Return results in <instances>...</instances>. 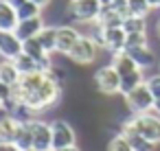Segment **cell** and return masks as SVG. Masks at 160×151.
I'll return each mask as SVG.
<instances>
[{
    "label": "cell",
    "instance_id": "16",
    "mask_svg": "<svg viewBox=\"0 0 160 151\" xmlns=\"http://www.w3.org/2000/svg\"><path fill=\"white\" fill-rule=\"evenodd\" d=\"M20 151H33V127H31V118H24L18 131V138L13 142Z\"/></svg>",
    "mask_w": 160,
    "mask_h": 151
},
{
    "label": "cell",
    "instance_id": "25",
    "mask_svg": "<svg viewBox=\"0 0 160 151\" xmlns=\"http://www.w3.org/2000/svg\"><path fill=\"white\" fill-rule=\"evenodd\" d=\"M108 151H134V147H132V142H129V138L121 131V134H116L112 140H110V144H108Z\"/></svg>",
    "mask_w": 160,
    "mask_h": 151
},
{
    "label": "cell",
    "instance_id": "33",
    "mask_svg": "<svg viewBox=\"0 0 160 151\" xmlns=\"http://www.w3.org/2000/svg\"><path fill=\"white\" fill-rule=\"evenodd\" d=\"M153 114L160 116V99H156V103H153Z\"/></svg>",
    "mask_w": 160,
    "mask_h": 151
},
{
    "label": "cell",
    "instance_id": "22",
    "mask_svg": "<svg viewBox=\"0 0 160 151\" xmlns=\"http://www.w3.org/2000/svg\"><path fill=\"white\" fill-rule=\"evenodd\" d=\"M38 40L48 53H57V27H44L40 31Z\"/></svg>",
    "mask_w": 160,
    "mask_h": 151
},
{
    "label": "cell",
    "instance_id": "18",
    "mask_svg": "<svg viewBox=\"0 0 160 151\" xmlns=\"http://www.w3.org/2000/svg\"><path fill=\"white\" fill-rule=\"evenodd\" d=\"M123 16L121 13H116L114 9H110V7H103L101 9V16H99V20H97V24L99 27H103V29H114V27H123Z\"/></svg>",
    "mask_w": 160,
    "mask_h": 151
},
{
    "label": "cell",
    "instance_id": "26",
    "mask_svg": "<svg viewBox=\"0 0 160 151\" xmlns=\"http://www.w3.org/2000/svg\"><path fill=\"white\" fill-rule=\"evenodd\" d=\"M38 16H42V7H38L31 0H27L22 7H18V18L20 20H29V18H38Z\"/></svg>",
    "mask_w": 160,
    "mask_h": 151
},
{
    "label": "cell",
    "instance_id": "15",
    "mask_svg": "<svg viewBox=\"0 0 160 151\" xmlns=\"http://www.w3.org/2000/svg\"><path fill=\"white\" fill-rule=\"evenodd\" d=\"M127 53H129V57L136 61V66H138L140 70H145V68H151V66L156 64V55H153V51H151L149 46L127 48Z\"/></svg>",
    "mask_w": 160,
    "mask_h": 151
},
{
    "label": "cell",
    "instance_id": "6",
    "mask_svg": "<svg viewBox=\"0 0 160 151\" xmlns=\"http://www.w3.org/2000/svg\"><path fill=\"white\" fill-rule=\"evenodd\" d=\"M94 85L101 94H118L121 92V75L116 72V68L112 64L103 66L94 72Z\"/></svg>",
    "mask_w": 160,
    "mask_h": 151
},
{
    "label": "cell",
    "instance_id": "5",
    "mask_svg": "<svg viewBox=\"0 0 160 151\" xmlns=\"http://www.w3.org/2000/svg\"><path fill=\"white\" fill-rule=\"evenodd\" d=\"M94 40L99 42V46L108 48L112 55L125 51V42H127V33L123 31V27H114V29H103L97 27V35Z\"/></svg>",
    "mask_w": 160,
    "mask_h": 151
},
{
    "label": "cell",
    "instance_id": "19",
    "mask_svg": "<svg viewBox=\"0 0 160 151\" xmlns=\"http://www.w3.org/2000/svg\"><path fill=\"white\" fill-rule=\"evenodd\" d=\"M20 70L16 68V64L13 61H9V59H2L0 61V81H5V83H9V85H16L18 81H20Z\"/></svg>",
    "mask_w": 160,
    "mask_h": 151
},
{
    "label": "cell",
    "instance_id": "34",
    "mask_svg": "<svg viewBox=\"0 0 160 151\" xmlns=\"http://www.w3.org/2000/svg\"><path fill=\"white\" fill-rule=\"evenodd\" d=\"M147 2L151 5V9H160V0H147Z\"/></svg>",
    "mask_w": 160,
    "mask_h": 151
},
{
    "label": "cell",
    "instance_id": "9",
    "mask_svg": "<svg viewBox=\"0 0 160 151\" xmlns=\"http://www.w3.org/2000/svg\"><path fill=\"white\" fill-rule=\"evenodd\" d=\"M24 53V42L16 35V31H0V57L13 61Z\"/></svg>",
    "mask_w": 160,
    "mask_h": 151
},
{
    "label": "cell",
    "instance_id": "10",
    "mask_svg": "<svg viewBox=\"0 0 160 151\" xmlns=\"http://www.w3.org/2000/svg\"><path fill=\"white\" fill-rule=\"evenodd\" d=\"M51 129H53V151L55 149H64V147H75L77 134H75V129L66 120H53Z\"/></svg>",
    "mask_w": 160,
    "mask_h": 151
},
{
    "label": "cell",
    "instance_id": "12",
    "mask_svg": "<svg viewBox=\"0 0 160 151\" xmlns=\"http://www.w3.org/2000/svg\"><path fill=\"white\" fill-rule=\"evenodd\" d=\"M79 31L75 27H57V53L68 55L72 46L79 42Z\"/></svg>",
    "mask_w": 160,
    "mask_h": 151
},
{
    "label": "cell",
    "instance_id": "14",
    "mask_svg": "<svg viewBox=\"0 0 160 151\" xmlns=\"http://www.w3.org/2000/svg\"><path fill=\"white\" fill-rule=\"evenodd\" d=\"M18 22V9L9 0H0V31H16Z\"/></svg>",
    "mask_w": 160,
    "mask_h": 151
},
{
    "label": "cell",
    "instance_id": "36",
    "mask_svg": "<svg viewBox=\"0 0 160 151\" xmlns=\"http://www.w3.org/2000/svg\"><path fill=\"white\" fill-rule=\"evenodd\" d=\"M156 31H158V37H160V20H158V27H156Z\"/></svg>",
    "mask_w": 160,
    "mask_h": 151
},
{
    "label": "cell",
    "instance_id": "30",
    "mask_svg": "<svg viewBox=\"0 0 160 151\" xmlns=\"http://www.w3.org/2000/svg\"><path fill=\"white\" fill-rule=\"evenodd\" d=\"M145 83H147V88L151 90V94H153L156 99H160V72H158V75L147 77V79H145Z\"/></svg>",
    "mask_w": 160,
    "mask_h": 151
},
{
    "label": "cell",
    "instance_id": "27",
    "mask_svg": "<svg viewBox=\"0 0 160 151\" xmlns=\"http://www.w3.org/2000/svg\"><path fill=\"white\" fill-rule=\"evenodd\" d=\"M125 136L129 138L134 151H153V149H156L153 142H149L147 138H142V136H138V134H125Z\"/></svg>",
    "mask_w": 160,
    "mask_h": 151
},
{
    "label": "cell",
    "instance_id": "13",
    "mask_svg": "<svg viewBox=\"0 0 160 151\" xmlns=\"http://www.w3.org/2000/svg\"><path fill=\"white\" fill-rule=\"evenodd\" d=\"M44 27H46V24H44L42 16H38V18H29V20H20L18 27H16V35H18L22 42H27V40H31V37H38L40 31H42Z\"/></svg>",
    "mask_w": 160,
    "mask_h": 151
},
{
    "label": "cell",
    "instance_id": "20",
    "mask_svg": "<svg viewBox=\"0 0 160 151\" xmlns=\"http://www.w3.org/2000/svg\"><path fill=\"white\" fill-rule=\"evenodd\" d=\"M142 83H145V77H142V70L138 68V70H134V72L121 77V94L125 96V94H129L132 90H136V88L142 85Z\"/></svg>",
    "mask_w": 160,
    "mask_h": 151
},
{
    "label": "cell",
    "instance_id": "1",
    "mask_svg": "<svg viewBox=\"0 0 160 151\" xmlns=\"http://www.w3.org/2000/svg\"><path fill=\"white\" fill-rule=\"evenodd\" d=\"M16 101L27 112H42L51 107L62 94V81L53 70H38L31 75H22L13 85Z\"/></svg>",
    "mask_w": 160,
    "mask_h": 151
},
{
    "label": "cell",
    "instance_id": "8",
    "mask_svg": "<svg viewBox=\"0 0 160 151\" xmlns=\"http://www.w3.org/2000/svg\"><path fill=\"white\" fill-rule=\"evenodd\" d=\"M33 127V151H53V129L51 123L31 118Z\"/></svg>",
    "mask_w": 160,
    "mask_h": 151
},
{
    "label": "cell",
    "instance_id": "28",
    "mask_svg": "<svg viewBox=\"0 0 160 151\" xmlns=\"http://www.w3.org/2000/svg\"><path fill=\"white\" fill-rule=\"evenodd\" d=\"M138 46H147V33H127L125 51L127 48H138Z\"/></svg>",
    "mask_w": 160,
    "mask_h": 151
},
{
    "label": "cell",
    "instance_id": "24",
    "mask_svg": "<svg viewBox=\"0 0 160 151\" xmlns=\"http://www.w3.org/2000/svg\"><path fill=\"white\" fill-rule=\"evenodd\" d=\"M123 31L125 33H145L147 31V24H145V18H136V16H127L123 20Z\"/></svg>",
    "mask_w": 160,
    "mask_h": 151
},
{
    "label": "cell",
    "instance_id": "23",
    "mask_svg": "<svg viewBox=\"0 0 160 151\" xmlns=\"http://www.w3.org/2000/svg\"><path fill=\"white\" fill-rule=\"evenodd\" d=\"M149 11H151V5L147 2V0H127V16L147 18Z\"/></svg>",
    "mask_w": 160,
    "mask_h": 151
},
{
    "label": "cell",
    "instance_id": "21",
    "mask_svg": "<svg viewBox=\"0 0 160 151\" xmlns=\"http://www.w3.org/2000/svg\"><path fill=\"white\" fill-rule=\"evenodd\" d=\"M13 64H16V68L20 70V75H31V72L44 70V68H42V64H40V61H35L33 57H29L27 53L18 55V57L13 59Z\"/></svg>",
    "mask_w": 160,
    "mask_h": 151
},
{
    "label": "cell",
    "instance_id": "3",
    "mask_svg": "<svg viewBox=\"0 0 160 151\" xmlns=\"http://www.w3.org/2000/svg\"><path fill=\"white\" fill-rule=\"evenodd\" d=\"M101 9H103V2L101 0H70L68 5V11L72 16L75 22H97L99 16H101Z\"/></svg>",
    "mask_w": 160,
    "mask_h": 151
},
{
    "label": "cell",
    "instance_id": "31",
    "mask_svg": "<svg viewBox=\"0 0 160 151\" xmlns=\"http://www.w3.org/2000/svg\"><path fill=\"white\" fill-rule=\"evenodd\" d=\"M31 2H35L38 7H42V9H44V7H46V5L51 2V0H31Z\"/></svg>",
    "mask_w": 160,
    "mask_h": 151
},
{
    "label": "cell",
    "instance_id": "11",
    "mask_svg": "<svg viewBox=\"0 0 160 151\" xmlns=\"http://www.w3.org/2000/svg\"><path fill=\"white\" fill-rule=\"evenodd\" d=\"M20 125H22V118L0 110V142H16Z\"/></svg>",
    "mask_w": 160,
    "mask_h": 151
},
{
    "label": "cell",
    "instance_id": "35",
    "mask_svg": "<svg viewBox=\"0 0 160 151\" xmlns=\"http://www.w3.org/2000/svg\"><path fill=\"white\" fill-rule=\"evenodd\" d=\"M55 151H79V147L75 144V147H64V149H55Z\"/></svg>",
    "mask_w": 160,
    "mask_h": 151
},
{
    "label": "cell",
    "instance_id": "32",
    "mask_svg": "<svg viewBox=\"0 0 160 151\" xmlns=\"http://www.w3.org/2000/svg\"><path fill=\"white\" fill-rule=\"evenodd\" d=\"M9 2H11V5H13V7L18 9V7H22V5L27 2V0H9Z\"/></svg>",
    "mask_w": 160,
    "mask_h": 151
},
{
    "label": "cell",
    "instance_id": "4",
    "mask_svg": "<svg viewBox=\"0 0 160 151\" xmlns=\"http://www.w3.org/2000/svg\"><path fill=\"white\" fill-rule=\"evenodd\" d=\"M125 103H127V107H129L132 114H147V112H153L156 96L151 94V90L147 88V83H142L136 90H132L129 94H125Z\"/></svg>",
    "mask_w": 160,
    "mask_h": 151
},
{
    "label": "cell",
    "instance_id": "29",
    "mask_svg": "<svg viewBox=\"0 0 160 151\" xmlns=\"http://www.w3.org/2000/svg\"><path fill=\"white\" fill-rule=\"evenodd\" d=\"M11 99H16V90H13V85L5 83V81H0V101H2V105H5L7 101H11Z\"/></svg>",
    "mask_w": 160,
    "mask_h": 151
},
{
    "label": "cell",
    "instance_id": "7",
    "mask_svg": "<svg viewBox=\"0 0 160 151\" xmlns=\"http://www.w3.org/2000/svg\"><path fill=\"white\" fill-rule=\"evenodd\" d=\"M97 53H99V42L94 37H86L81 35L79 42L72 46V51L68 53V57L75 61V64H92L97 59Z\"/></svg>",
    "mask_w": 160,
    "mask_h": 151
},
{
    "label": "cell",
    "instance_id": "37",
    "mask_svg": "<svg viewBox=\"0 0 160 151\" xmlns=\"http://www.w3.org/2000/svg\"><path fill=\"white\" fill-rule=\"evenodd\" d=\"M101 2H103V5H110V2H112V0H101Z\"/></svg>",
    "mask_w": 160,
    "mask_h": 151
},
{
    "label": "cell",
    "instance_id": "38",
    "mask_svg": "<svg viewBox=\"0 0 160 151\" xmlns=\"http://www.w3.org/2000/svg\"><path fill=\"white\" fill-rule=\"evenodd\" d=\"M0 110H2V101H0Z\"/></svg>",
    "mask_w": 160,
    "mask_h": 151
},
{
    "label": "cell",
    "instance_id": "17",
    "mask_svg": "<svg viewBox=\"0 0 160 151\" xmlns=\"http://www.w3.org/2000/svg\"><path fill=\"white\" fill-rule=\"evenodd\" d=\"M112 66L116 68V72L121 75V77H125V75H129V72H134V70H138V66H136V61L129 57V53L127 51H121V53H114V57H112Z\"/></svg>",
    "mask_w": 160,
    "mask_h": 151
},
{
    "label": "cell",
    "instance_id": "2",
    "mask_svg": "<svg viewBox=\"0 0 160 151\" xmlns=\"http://www.w3.org/2000/svg\"><path fill=\"white\" fill-rule=\"evenodd\" d=\"M123 134H138L153 144H160V116L153 112L147 114H132L123 123Z\"/></svg>",
    "mask_w": 160,
    "mask_h": 151
}]
</instances>
